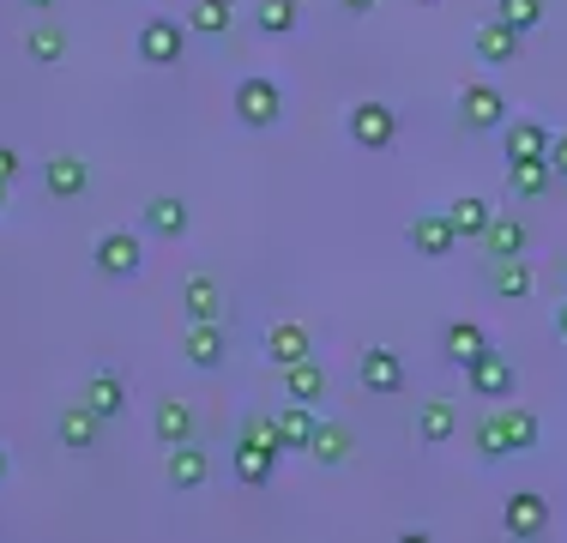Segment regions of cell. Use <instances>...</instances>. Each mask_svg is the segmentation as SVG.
I'll return each instance as SVG.
<instances>
[{"label":"cell","mask_w":567,"mask_h":543,"mask_svg":"<svg viewBox=\"0 0 567 543\" xmlns=\"http://www.w3.org/2000/svg\"><path fill=\"white\" fill-rule=\"evenodd\" d=\"M187 24L182 19H169V12H152V19L140 24V37H133V49H140V61L145 66H175L187 54Z\"/></svg>","instance_id":"3957f363"},{"label":"cell","mask_w":567,"mask_h":543,"mask_svg":"<svg viewBox=\"0 0 567 543\" xmlns=\"http://www.w3.org/2000/svg\"><path fill=\"white\" fill-rule=\"evenodd\" d=\"M465 387H471V399H495V404H507L513 392H519V375H513V357L507 350H477V357L465 362Z\"/></svg>","instance_id":"7a4b0ae2"},{"label":"cell","mask_w":567,"mask_h":543,"mask_svg":"<svg viewBox=\"0 0 567 543\" xmlns=\"http://www.w3.org/2000/svg\"><path fill=\"white\" fill-rule=\"evenodd\" d=\"M182 357L194 362V369H224V357H229V332H224V320H187V332H182Z\"/></svg>","instance_id":"7c38bea8"},{"label":"cell","mask_w":567,"mask_h":543,"mask_svg":"<svg viewBox=\"0 0 567 543\" xmlns=\"http://www.w3.org/2000/svg\"><path fill=\"white\" fill-rule=\"evenodd\" d=\"M441 350H447V362L465 369L477 350H489V332H483L477 320H447V326H441Z\"/></svg>","instance_id":"83f0119b"},{"label":"cell","mask_w":567,"mask_h":543,"mask_svg":"<svg viewBox=\"0 0 567 543\" xmlns=\"http://www.w3.org/2000/svg\"><path fill=\"white\" fill-rule=\"evenodd\" d=\"M556 338H561V345H567V303L556 308Z\"/></svg>","instance_id":"ab89813d"},{"label":"cell","mask_w":567,"mask_h":543,"mask_svg":"<svg viewBox=\"0 0 567 543\" xmlns=\"http://www.w3.org/2000/svg\"><path fill=\"white\" fill-rule=\"evenodd\" d=\"M0 212H7V182H0Z\"/></svg>","instance_id":"7bdbcfd3"},{"label":"cell","mask_w":567,"mask_h":543,"mask_svg":"<svg viewBox=\"0 0 567 543\" xmlns=\"http://www.w3.org/2000/svg\"><path fill=\"white\" fill-rule=\"evenodd\" d=\"M97 434H103V417L91 411L85 399H73V404L55 417V441L66 447V453H91V447H97Z\"/></svg>","instance_id":"9a60e30c"},{"label":"cell","mask_w":567,"mask_h":543,"mask_svg":"<svg viewBox=\"0 0 567 543\" xmlns=\"http://www.w3.org/2000/svg\"><path fill=\"white\" fill-rule=\"evenodd\" d=\"M357 380H362L369 399H393V392L404 387V357L393 345H369V350H362V362H357Z\"/></svg>","instance_id":"30bf717a"},{"label":"cell","mask_w":567,"mask_h":543,"mask_svg":"<svg viewBox=\"0 0 567 543\" xmlns=\"http://www.w3.org/2000/svg\"><path fill=\"white\" fill-rule=\"evenodd\" d=\"M79 399H85L91 411L103 417V423H115V417H127V380H121L115 369H97V375H85Z\"/></svg>","instance_id":"2e32d148"},{"label":"cell","mask_w":567,"mask_h":543,"mask_svg":"<svg viewBox=\"0 0 567 543\" xmlns=\"http://www.w3.org/2000/svg\"><path fill=\"white\" fill-rule=\"evenodd\" d=\"M532 284H537V272L525 254H507V260H489V290L502 296V303H525L532 296Z\"/></svg>","instance_id":"44dd1931"},{"label":"cell","mask_w":567,"mask_h":543,"mask_svg":"<svg viewBox=\"0 0 567 543\" xmlns=\"http://www.w3.org/2000/svg\"><path fill=\"white\" fill-rule=\"evenodd\" d=\"M416 7H435V0H416Z\"/></svg>","instance_id":"f6af8a7d"},{"label":"cell","mask_w":567,"mask_h":543,"mask_svg":"<svg viewBox=\"0 0 567 543\" xmlns=\"http://www.w3.org/2000/svg\"><path fill=\"white\" fill-rule=\"evenodd\" d=\"M7 471H12V459H7V447H0V483H7Z\"/></svg>","instance_id":"b9f144b4"},{"label":"cell","mask_w":567,"mask_h":543,"mask_svg":"<svg viewBox=\"0 0 567 543\" xmlns=\"http://www.w3.org/2000/svg\"><path fill=\"white\" fill-rule=\"evenodd\" d=\"M489 217H495V206L483 194H458L453 206H447V224L458 229V242H477L483 229H489Z\"/></svg>","instance_id":"f546056e"},{"label":"cell","mask_w":567,"mask_h":543,"mask_svg":"<svg viewBox=\"0 0 567 543\" xmlns=\"http://www.w3.org/2000/svg\"><path fill=\"white\" fill-rule=\"evenodd\" d=\"M344 133H350V145H362V152H386V145L399 140V109L393 103H350V115H344Z\"/></svg>","instance_id":"277c9868"},{"label":"cell","mask_w":567,"mask_h":543,"mask_svg":"<svg viewBox=\"0 0 567 543\" xmlns=\"http://www.w3.org/2000/svg\"><path fill=\"white\" fill-rule=\"evenodd\" d=\"M502 532H507L513 543L544 537V532H549V501L537 495V489H513L507 508H502Z\"/></svg>","instance_id":"9c48e42d"},{"label":"cell","mask_w":567,"mask_h":543,"mask_svg":"<svg viewBox=\"0 0 567 543\" xmlns=\"http://www.w3.org/2000/svg\"><path fill=\"white\" fill-rule=\"evenodd\" d=\"M561 278H567V254H561Z\"/></svg>","instance_id":"ee69618b"},{"label":"cell","mask_w":567,"mask_h":543,"mask_svg":"<svg viewBox=\"0 0 567 543\" xmlns=\"http://www.w3.org/2000/svg\"><path fill=\"white\" fill-rule=\"evenodd\" d=\"M91 260H97L103 278H140L145 248H140V236H133V229H103L97 248H91Z\"/></svg>","instance_id":"ba28073f"},{"label":"cell","mask_w":567,"mask_h":543,"mask_svg":"<svg viewBox=\"0 0 567 543\" xmlns=\"http://www.w3.org/2000/svg\"><path fill=\"white\" fill-rule=\"evenodd\" d=\"M471 54H477L483 66H513L525 54V31H513L502 12H495V19H483L477 31H471Z\"/></svg>","instance_id":"52a82bcc"},{"label":"cell","mask_w":567,"mask_h":543,"mask_svg":"<svg viewBox=\"0 0 567 543\" xmlns=\"http://www.w3.org/2000/svg\"><path fill=\"white\" fill-rule=\"evenodd\" d=\"M549 140H556V133H549L544 121H532V115H519V121L507 115V127H502L507 157H549Z\"/></svg>","instance_id":"cb8c5ba5"},{"label":"cell","mask_w":567,"mask_h":543,"mask_svg":"<svg viewBox=\"0 0 567 543\" xmlns=\"http://www.w3.org/2000/svg\"><path fill=\"white\" fill-rule=\"evenodd\" d=\"M458 121H465V133L507 127V98L489 85V79H471V85H458Z\"/></svg>","instance_id":"5b68a950"},{"label":"cell","mask_w":567,"mask_h":543,"mask_svg":"<svg viewBox=\"0 0 567 543\" xmlns=\"http://www.w3.org/2000/svg\"><path fill=\"white\" fill-rule=\"evenodd\" d=\"M19 170H24V163H19V152H12V145H0V182H12Z\"/></svg>","instance_id":"74e56055"},{"label":"cell","mask_w":567,"mask_h":543,"mask_svg":"<svg viewBox=\"0 0 567 543\" xmlns=\"http://www.w3.org/2000/svg\"><path fill=\"white\" fill-rule=\"evenodd\" d=\"M152 434H157V447H182V441H194V404H187V399H157Z\"/></svg>","instance_id":"7402d4cb"},{"label":"cell","mask_w":567,"mask_h":543,"mask_svg":"<svg viewBox=\"0 0 567 543\" xmlns=\"http://www.w3.org/2000/svg\"><path fill=\"white\" fill-rule=\"evenodd\" d=\"M507 187L519 199H537L556 187V170H549V157H507Z\"/></svg>","instance_id":"484cf974"},{"label":"cell","mask_w":567,"mask_h":543,"mask_svg":"<svg viewBox=\"0 0 567 543\" xmlns=\"http://www.w3.org/2000/svg\"><path fill=\"white\" fill-rule=\"evenodd\" d=\"M495 417H502L513 453H537V441H544V423H537V411H525L519 399H507V404H495Z\"/></svg>","instance_id":"d4e9b609"},{"label":"cell","mask_w":567,"mask_h":543,"mask_svg":"<svg viewBox=\"0 0 567 543\" xmlns=\"http://www.w3.org/2000/svg\"><path fill=\"white\" fill-rule=\"evenodd\" d=\"M525 242H532V229H525L513 212H502V206H495L489 229L477 236V248H483V260H507V254H525Z\"/></svg>","instance_id":"ac0fdd59"},{"label":"cell","mask_w":567,"mask_h":543,"mask_svg":"<svg viewBox=\"0 0 567 543\" xmlns=\"http://www.w3.org/2000/svg\"><path fill=\"white\" fill-rule=\"evenodd\" d=\"M339 7L350 12V19H369V12H374V7H381V0H339Z\"/></svg>","instance_id":"f35d334b"},{"label":"cell","mask_w":567,"mask_h":543,"mask_svg":"<svg viewBox=\"0 0 567 543\" xmlns=\"http://www.w3.org/2000/svg\"><path fill=\"white\" fill-rule=\"evenodd\" d=\"M187 224H194V217H187V206L175 194H157V199H145V229H152V236H164V242H182L187 236Z\"/></svg>","instance_id":"4316f807"},{"label":"cell","mask_w":567,"mask_h":543,"mask_svg":"<svg viewBox=\"0 0 567 543\" xmlns=\"http://www.w3.org/2000/svg\"><path fill=\"white\" fill-rule=\"evenodd\" d=\"M182 308H187V320H224V284L212 278V272H187Z\"/></svg>","instance_id":"d6986e66"},{"label":"cell","mask_w":567,"mask_h":543,"mask_svg":"<svg viewBox=\"0 0 567 543\" xmlns=\"http://www.w3.org/2000/svg\"><path fill=\"white\" fill-rule=\"evenodd\" d=\"M284 399H302V404H320V399H327V369H320L315 357L290 362V369H284Z\"/></svg>","instance_id":"f1b7e54d"},{"label":"cell","mask_w":567,"mask_h":543,"mask_svg":"<svg viewBox=\"0 0 567 543\" xmlns=\"http://www.w3.org/2000/svg\"><path fill=\"white\" fill-rule=\"evenodd\" d=\"M229 109H236V121L248 133H266V127H278V115H284V91H278V79H266V73H248L236 85V98H229Z\"/></svg>","instance_id":"6da1fadb"},{"label":"cell","mask_w":567,"mask_h":543,"mask_svg":"<svg viewBox=\"0 0 567 543\" xmlns=\"http://www.w3.org/2000/svg\"><path fill=\"white\" fill-rule=\"evenodd\" d=\"M315 429H320V404H302V399H284V404H278V434H284V453H290V447H302V453H308Z\"/></svg>","instance_id":"603a6c76"},{"label":"cell","mask_w":567,"mask_h":543,"mask_svg":"<svg viewBox=\"0 0 567 543\" xmlns=\"http://www.w3.org/2000/svg\"><path fill=\"white\" fill-rule=\"evenodd\" d=\"M495 12H502L513 31H525V37L544 24V0H495Z\"/></svg>","instance_id":"d590c367"},{"label":"cell","mask_w":567,"mask_h":543,"mask_svg":"<svg viewBox=\"0 0 567 543\" xmlns=\"http://www.w3.org/2000/svg\"><path fill=\"white\" fill-rule=\"evenodd\" d=\"M266 357H272V369H290V362L315 357V338H308L302 320H272L266 326Z\"/></svg>","instance_id":"e0dca14e"},{"label":"cell","mask_w":567,"mask_h":543,"mask_svg":"<svg viewBox=\"0 0 567 543\" xmlns=\"http://www.w3.org/2000/svg\"><path fill=\"white\" fill-rule=\"evenodd\" d=\"M85 187H91V163L85 157H73V152L43 157V194L49 199H79Z\"/></svg>","instance_id":"5bb4252c"},{"label":"cell","mask_w":567,"mask_h":543,"mask_svg":"<svg viewBox=\"0 0 567 543\" xmlns=\"http://www.w3.org/2000/svg\"><path fill=\"white\" fill-rule=\"evenodd\" d=\"M164 478H169L175 495H194V489H206V483H212V453H206V447H194V441L169 447Z\"/></svg>","instance_id":"4fadbf2b"},{"label":"cell","mask_w":567,"mask_h":543,"mask_svg":"<svg viewBox=\"0 0 567 543\" xmlns=\"http://www.w3.org/2000/svg\"><path fill=\"white\" fill-rule=\"evenodd\" d=\"M254 24L266 37H290L302 24V0H254Z\"/></svg>","instance_id":"d6a6232c"},{"label":"cell","mask_w":567,"mask_h":543,"mask_svg":"<svg viewBox=\"0 0 567 543\" xmlns=\"http://www.w3.org/2000/svg\"><path fill=\"white\" fill-rule=\"evenodd\" d=\"M229 24H236V0H194V12H187L194 37H224Z\"/></svg>","instance_id":"836d02e7"},{"label":"cell","mask_w":567,"mask_h":543,"mask_svg":"<svg viewBox=\"0 0 567 543\" xmlns=\"http://www.w3.org/2000/svg\"><path fill=\"white\" fill-rule=\"evenodd\" d=\"M458 434V404L453 399H423L416 404V441L423 447H447Z\"/></svg>","instance_id":"ffe728a7"},{"label":"cell","mask_w":567,"mask_h":543,"mask_svg":"<svg viewBox=\"0 0 567 543\" xmlns=\"http://www.w3.org/2000/svg\"><path fill=\"white\" fill-rule=\"evenodd\" d=\"M278 459H284V447L254 441V434H236V447H229V471H236V483H248V489L272 483L278 478Z\"/></svg>","instance_id":"8992f818"},{"label":"cell","mask_w":567,"mask_h":543,"mask_svg":"<svg viewBox=\"0 0 567 543\" xmlns=\"http://www.w3.org/2000/svg\"><path fill=\"white\" fill-rule=\"evenodd\" d=\"M24 7H31V12H55V0H24Z\"/></svg>","instance_id":"60d3db41"},{"label":"cell","mask_w":567,"mask_h":543,"mask_svg":"<svg viewBox=\"0 0 567 543\" xmlns=\"http://www.w3.org/2000/svg\"><path fill=\"white\" fill-rule=\"evenodd\" d=\"M24 54H31L37 66H61L66 61V31H61L55 19L31 24V31H24Z\"/></svg>","instance_id":"1f68e13d"},{"label":"cell","mask_w":567,"mask_h":543,"mask_svg":"<svg viewBox=\"0 0 567 543\" xmlns=\"http://www.w3.org/2000/svg\"><path fill=\"white\" fill-rule=\"evenodd\" d=\"M308 453H315L320 465H350V453H357V434H350L344 423H327V417H320V429H315V441H308Z\"/></svg>","instance_id":"4dcf8cb0"},{"label":"cell","mask_w":567,"mask_h":543,"mask_svg":"<svg viewBox=\"0 0 567 543\" xmlns=\"http://www.w3.org/2000/svg\"><path fill=\"white\" fill-rule=\"evenodd\" d=\"M404 242H411L423 260H447V254H458V229L447 224V212H416L411 224H404Z\"/></svg>","instance_id":"8fae6325"},{"label":"cell","mask_w":567,"mask_h":543,"mask_svg":"<svg viewBox=\"0 0 567 543\" xmlns=\"http://www.w3.org/2000/svg\"><path fill=\"white\" fill-rule=\"evenodd\" d=\"M471 447H477V459L483 465H495V459H507L513 447H507V429H502V417H477V429H471Z\"/></svg>","instance_id":"e575fe53"},{"label":"cell","mask_w":567,"mask_h":543,"mask_svg":"<svg viewBox=\"0 0 567 543\" xmlns=\"http://www.w3.org/2000/svg\"><path fill=\"white\" fill-rule=\"evenodd\" d=\"M549 170H556L561 182H567V127L556 133V140H549Z\"/></svg>","instance_id":"8d00e7d4"}]
</instances>
